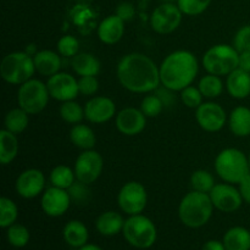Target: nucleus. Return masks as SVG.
I'll return each instance as SVG.
<instances>
[{"instance_id":"11","label":"nucleus","mask_w":250,"mask_h":250,"mask_svg":"<svg viewBox=\"0 0 250 250\" xmlns=\"http://www.w3.org/2000/svg\"><path fill=\"white\" fill-rule=\"evenodd\" d=\"M102 171L103 158L98 151L85 150L76 160V178L84 185H90L94 181H97Z\"/></svg>"},{"instance_id":"45","label":"nucleus","mask_w":250,"mask_h":250,"mask_svg":"<svg viewBox=\"0 0 250 250\" xmlns=\"http://www.w3.org/2000/svg\"><path fill=\"white\" fill-rule=\"evenodd\" d=\"M203 250H226V248H225V244L220 243V242L209 241L208 243L204 244Z\"/></svg>"},{"instance_id":"7","label":"nucleus","mask_w":250,"mask_h":250,"mask_svg":"<svg viewBox=\"0 0 250 250\" xmlns=\"http://www.w3.org/2000/svg\"><path fill=\"white\" fill-rule=\"evenodd\" d=\"M122 232L126 241L136 248H149L156 241V227L143 215H132L125 221Z\"/></svg>"},{"instance_id":"38","label":"nucleus","mask_w":250,"mask_h":250,"mask_svg":"<svg viewBox=\"0 0 250 250\" xmlns=\"http://www.w3.org/2000/svg\"><path fill=\"white\" fill-rule=\"evenodd\" d=\"M80 42L73 36H63L58 42V50L65 58H73L78 54Z\"/></svg>"},{"instance_id":"33","label":"nucleus","mask_w":250,"mask_h":250,"mask_svg":"<svg viewBox=\"0 0 250 250\" xmlns=\"http://www.w3.org/2000/svg\"><path fill=\"white\" fill-rule=\"evenodd\" d=\"M190 185L193 189L203 193H210V190L214 188L215 181L214 177L205 170H198L193 172L190 177Z\"/></svg>"},{"instance_id":"3","label":"nucleus","mask_w":250,"mask_h":250,"mask_svg":"<svg viewBox=\"0 0 250 250\" xmlns=\"http://www.w3.org/2000/svg\"><path fill=\"white\" fill-rule=\"evenodd\" d=\"M214 210L210 195L208 193L193 192L188 193L182 199L178 209L180 219L186 226L190 229H198L207 224L210 220Z\"/></svg>"},{"instance_id":"9","label":"nucleus","mask_w":250,"mask_h":250,"mask_svg":"<svg viewBox=\"0 0 250 250\" xmlns=\"http://www.w3.org/2000/svg\"><path fill=\"white\" fill-rule=\"evenodd\" d=\"M182 14L178 5H175L173 2H164L153 11L150 24L156 33H171L180 26Z\"/></svg>"},{"instance_id":"21","label":"nucleus","mask_w":250,"mask_h":250,"mask_svg":"<svg viewBox=\"0 0 250 250\" xmlns=\"http://www.w3.org/2000/svg\"><path fill=\"white\" fill-rule=\"evenodd\" d=\"M36 71L43 76H53L61 67V59L51 50H42L36 53L33 58Z\"/></svg>"},{"instance_id":"28","label":"nucleus","mask_w":250,"mask_h":250,"mask_svg":"<svg viewBox=\"0 0 250 250\" xmlns=\"http://www.w3.org/2000/svg\"><path fill=\"white\" fill-rule=\"evenodd\" d=\"M70 138L71 142L77 148L84 149V150H90L95 146V142H97L94 132L85 125H76V126H73V128L70 132Z\"/></svg>"},{"instance_id":"34","label":"nucleus","mask_w":250,"mask_h":250,"mask_svg":"<svg viewBox=\"0 0 250 250\" xmlns=\"http://www.w3.org/2000/svg\"><path fill=\"white\" fill-rule=\"evenodd\" d=\"M60 115L63 121L68 124H78L84 117V109H82L77 103L68 100L63 102V104L61 105Z\"/></svg>"},{"instance_id":"5","label":"nucleus","mask_w":250,"mask_h":250,"mask_svg":"<svg viewBox=\"0 0 250 250\" xmlns=\"http://www.w3.org/2000/svg\"><path fill=\"white\" fill-rule=\"evenodd\" d=\"M36 71L33 59L28 53L16 51L5 56L0 65L2 80L11 84H23L31 80Z\"/></svg>"},{"instance_id":"37","label":"nucleus","mask_w":250,"mask_h":250,"mask_svg":"<svg viewBox=\"0 0 250 250\" xmlns=\"http://www.w3.org/2000/svg\"><path fill=\"white\" fill-rule=\"evenodd\" d=\"M164 102L159 95H148L143 99L141 110L146 117H155L163 111Z\"/></svg>"},{"instance_id":"32","label":"nucleus","mask_w":250,"mask_h":250,"mask_svg":"<svg viewBox=\"0 0 250 250\" xmlns=\"http://www.w3.org/2000/svg\"><path fill=\"white\" fill-rule=\"evenodd\" d=\"M17 207L11 199L2 197L0 199V226L2 229L14 225L17 219Z\"/></svg>"},{"instance_id":"17","label":"nucleus","mask_w":250,"mask_h":250,"mask_svg":"<svg viewBox=\"0 0 250 250\" xmlns=\"http://www.w3.org/2000/svg\"><path fill=\"white\" fill-rule=\"evenodd\" d=\"M146 116L142 110L134 107H126L117 114L116 127L121 133L126 136H136L141 133L146 127Z\"/></svg>"},{"instance_id":"43","label":"nucleus","mask_w":250,"mask_h":250,"mask_svg":"<svg viewBox=\"0 0 250 250\" xmlns=\"http://www.w3.org/2000/svg\"><path fill=\"white\" fill-rule=\"evenodd\" d=\"M239 192H241L243 200L250 204V173L239 183Z\"/></svg>"},{"instance_id":"42","label":"nucleus","mask_w":250,"mask_h":250,"mask_svg":"<svg viewBox=\"0 0 250 250\" xmlns=\"http://www.w3.org/2000/svg\"><path fill=\"white\" fill-rule=\"evenodd\" d=\"M136 14V9L131 2L124 1L116 7V15L124 21H131Z\"/></svg>"},{"instance_id":"23","label":"nucleus","mask_w":250,"mask_h":250,"mask_svg":"<svg viewBox=\"0 0 250 250\" xmlns=\"http://www.w3.org/2000/svg\"><path fill=\"white\" fill-rule=\"evenodd\" d=\"M226 250H250V232L243 227L229 229L224 237Z\"/></svg>"},{"instance_id":"13","label":"nucleus","mask_w":250,"mask_h":250,"mask_svg":"<svg viewBox=\"0 0 250 250\" xmlns=\"http://www.w3.org/2000/svg\"><path fill=\"white\" fill-rule=\"evenodd\" d=\"M210 199L216 209L224 212H232L239 209L242 205L243 198L241 192L231 185H215L214 188L209 193Z\"/></svg>"},{"instance_id":"27","label":"nucleus","mask_w":250,"mask_h":250,"mask_svg":"<svg viewBox=\"0 0 250 250\" xmlns=\"http://www.w3.org/2000/svg\"><path fill=\"white\" fill-rule=\"evenodd\" d=\"M63 238L71 247H83L88 241V229L82 222L71 221L63 229Z\"/></svg>"},{"instance_id":"14","label":"nucleus","mask_w":250,"mask_h":250,"mask_svg":"<svg viewBox=\"0 0 250 250\" xmlns=\"http://www.w3.org/2000/svg\"><path fill=\"white\" fill-rule=\"evenodd\" d=\"M195 117L199 126L208 132L220 131L226 122V112L216 103H203L197 107Z\"/></svg>"},{"instance_id":"15","label":"nucleus","mask_w":250,"mask_h":250,"mask_svg":"<svg viewBox=\"0 0 250 250\" xmlns=\"http://www.w3.org/2000/svg\"><path fill=\"white\" fill-rule=\"evenodd\" d=\"M71 197L66 189L58 187H51L45 190L42 197V208L49 216H61L67 211L70 207Z\"/></svg>"},{"instance_id":"47","label":"nucleus","mask_w":250,"mask_h":250,"mask_svg":"<svg viewBox=\"0 0 250 250\" xmlns=\"http://www.w3.org/2000/svg\"><path fill=\"white\" fill-rule=\"evenodd\" d=\"M160 1H163V2H173L175 0H160Z\"/></svg>"},{"instance_id":"26","label":"nucleus","mask_w":250,"mask_h":250,"mask_svg":"<svg viewBox=\"0 0 250 250\" xmlns=\"http://www.w3.org/2000/svg\"><path fill=\"white\" fill-rule=\"evenodd\" d=\"M72 68L80 76H97L100 71V62L92 54H77L72 58Z\"/></svg>"},{"instance_id":"1","label":"nucleus","mask_w":250,"mask_h":250,"mask_svg":"<svg viewBox=\"0 0 250 250\" xmlns=\"http://www.w3.org/2000/svg\"><path fill=\"white\" fill-rule=\"evenodd\" d=\"M117 78L126 89L133 93H146L159 87L160 70L144 54L132 53L124 56L117 66Z\"/></svg>"},{"instance_id":"4","label":"nucleus","mask_w":250,"mask_h":250,"mask_svg":"<svg viewBox=\"0 0 250 250\" xmlns=\"http://www.w3.org/2000/svg\"><path fill=\"white\" fill-rule=\"evenodd\" d=\"M215 170L226 182L241 183V181L250 173L249 159L238 149H225L217 155Z\"/></svg>"},{"instance_id":"10","label":"nucleus","mask_w":250,"mask_h":250,"mask_svg":"<svg viewBox=\"0 0 250 250\" xmlns=\"http://www.w3.org/2000/svg\"><path fill=\"white\" fill-rule=\"evenodd\" d=\"M117 200L122 211L128 215H138L146 207L148 195L143 185L138 182H128L121 188Z\"/></svg>"},{"instance_id":"35","label":"nucleus","mask_w":250,"mask_h":250,"mask_svg":"<svg viewBox=\"0 0 250 250\" xmlns=\"http://www.w3.org/2000/svg\"><path fill=\"white\" fill-rule=\"evenodd\" d=\"M7 239L14 247L21 248L29 241V232L22 225H11L7 229Z\"/></svg>"},{"instance_id":"39","label":"nucleus","mask_w":250,"mask_h":250,"mask_svg":"<svg viewBox=\"0 0 250 250\" xmlns=\"http://www.w3.org/2000/svg\"><path fill=\"white\" fill-rule=\"evenodd\" d=\"M181 99H182L183 104L188 107H198L199 105L203 104V94L199 90V88L190 87V85L182 90Z\"/></svg>"},{"instance_id":"24","label":"nucleus","mask_w":250,"mask_h":250,"mask_svg":"<svg viewBox=\"0 0 250 250\" xmlns=\"http://www.w3.org/2000/svg\"><path fill=\"white\" fill-rule=\"evenodd\" d=\"M19 153V141L12 132L2 129L0 132V163L7 165Z\"/></svg>"},{"instance_id":"6","label":"nucleus","mask_w":250,"mask_h":250,"mask_svg":"<svg viewBox=\"0 0 250 250\" xmlns=\"http://www.w3.org/2000/svg\"><path fill=\"white\" fill-rule=\"evenodd\" d=\"M239 53L234 46L217 44L205 53L203 66L211 75L225 76L238 68Z\"/></svg>"},{"instance_id":"20","label":"nucleus","mask_w":250,"mask_h":250,"mask_svg":"<svg viewBox=\"0 0 250 250\" xmlns=\"http://www.w3.org/2000/svg\"><path fill=\"white\" fill-rule=\"evenodd\" d=\"M227 90L236 99H244L250 94V72L236 68L227 77Z\"/></svg>"},{"instance_id":"46","label":"nucleus","mask_w":250,"mask_h":250,"mask_svg":"<svg viewBox=\"0 0 250 250\" xmlns=\"http://www.w3.org/2000/svg\"><path fill=\"white\" fill-rule=\"evenodd\" d=\"M80 250H103V249H100L99 247L97 246H93V244H85V246L81 247Z\"/></svg>"},{"instance_id":"44","label":"nucleus","mask_w":250,"mask_h":250,"mask_svg":"<svg viewBox=\"0 0 250 250\" xmlns=\"http://www.w3.org/2000/svg\"><path fill=\"white\" fill-rule=\"evenodd\" d=\"M239 68L250 72V51H243L239 53Z\"/></svg>"},{"instance_id":"19","label":"nucleus","mask_w":250,"mask_h":250,"mask_svg":"<svg viewBox=\"0 0 250 250\" xmlns=\"http://www.w3.org/2000/svg\"><path fill=\"white\" fill-rule=\"evenodd\" d=\"M125 33V21L117 15H111L103 20L98 27L99 39L105 44H115L121 41Z\"/></svg>"},{"instance_id":"40","label":"nucleus","mask_w":250,"mask_h":250,"mask_svg":"<svg viewBox=\"0 0 250 250\" xmlns=\"http://www.w3.org/2000/svg\"><path fill=\"white\" fill-rule=\"evenodd\" d=\"M233 46L238 53L250 51V24L242 27L237 32L233 39Z\"/></svg>"},{"instance_id":"36","label":"nucleus","mask_w":250,"mask_h":250,"mask_svg":"<svg viewBox=\"0 0 250 250\" xmlns=\"http://www.w3.org/2000/svg\"><path fill=\"white\" fill-rule=\"evenodd\" d=\"M211 0H177L181 11L189 16H195L204 12L210 5Z\"/></svg>"},{"instance_id":"16","label":"nucleus","mask_w":250,"mask_h":250,"mask_svg":"<svg viewBox=\"0 0 250 250\" xmlns=\"http://www.w3.org/2000/svg\"><path fill=\"white\" fill-rule=\"evenodd\" d=\"M45 183V178L42 171L29 168L23 171L16 180V192L26 199L36 198L42 193Z\"/></svg>"},{"instance_id":"41","label":"nucleus","mask_w":250,"mask_h":250,"mask_svg":"<svg viewBox=\"0 0 250 250\" xmlns=\"http://www.w3.org/2000/svg\"><path fill=\"white\" fill-rule=\"evenodd\" d=\"M80 93L84 95H93L99 89V82L95 76H82L78 81Z\"/></svg>"},{"instance_id":"29","label":"nucleus","mask_w":250,"mask_h":250,"mask_svg":"<svg viewBox=\"0 0 250 250\" xmlns=\"http://www.w3.org/2000/svg\"><path fill=\"white\" fill-rule=\"evenodd\" d=\"M28 115L22 107L12 109L5 116V129L15 134L23 132L28 126Z\"/></svg>"},{"instance_id":"18","label":"nucleus","mask_w":250,"mask_h":250,"mask_svg":"<svg viewBox=\"0 0 250 250\" xmlns=\"http://www.w3.org/2000/svg\"><path fill=\"white\" fill-rule=\"evenodd\" d=\"M116 111L114 102L106 97L90 99L84 106V117L93 124H104L109 121Z\"/></svg>"},{"instance_id":"12","label":"nucleus","mask_w":250,"mask_h":250,"mask_svg":"<svg viewBox=\"0 0 250 250\" xmlns=\"http://www.w3.org/2000/svg\"><path fill=\"white\" fill-rule=\"evenodd\" d=\"M46 87L50 93V97L60 102L73 100L80 93L78 81H76L73 76L63 72H58L50 76L46 82Z\"/></svg>"},{"instance_id":"25","label":"nucleus","mask_w":250,"mask_h":250,"mask_svg":"<svg viewBox=\"0 0 250 250\" xmlns=\"http://www.w3.org/2000/svg\"><path fill=\"white\" fill-rule=\"evenodd\" d=\"M125 221L120 214L115 211H107L100 215L97 220V229L104 236H115L124 229Z\"/></svg>"},{"instance_id":"30","label":"nucleus","mask_w":250,"mask_h":250,"mask_svg":"<svg viewBox=\"0 0 250 250\" xmlns=\"http://www.w3.org/2000/svg\"><path fill=\"white\" fill-rule=\"evenodd\" d=\"M75 172L65 165L56 166L50 173V182L54 187L68 189L75 183Z\"/></svg>"},{"instance_id":"31","label":"nucleus","mask_w":250,"mask_h":250,"mask_svg":"<svg viewBox=\"0 0 250 250\" xmlns=\"http://www.w3.org/2000/svg\"><path fill=\"white\" fill-rule=\"evenodd\" d=\"M199 90L202 92L203 97L217 98L224 90V83L219 76L209 73L199 81Z\"/></svg>"},{"instance_id":"8","label":"nucleus","mask_w":250,"mask_h":250,"mask_svg":"<svg viewBox=\"0 0 250 250\" xmlns=\"http://www.w3.org/2000/svg\"><path fill=\"white\" fill-rule=\"evenodd\" d=\"M48 87L38 80H29L21 84L17 93V102L20 107L29 115L39 114L45 109L49 102Z\"/></svg>"},{"instance_id":"48","label":"nucleus","mask_w":250,"mask_h":250,"mask_svg":"<svg viewBox=\"0 0 250 250\" xmlns=\"http://www.w3.org/2000/svg\"><path fill=\"white\" fill-rule=\"evenodd\" d=\"M249 166H250V154H249Z\"/></svg>"},{"instance_id":"2","label":"nucleus","mask_w":250,"mask_h":250,"mask_svg":"<svg viewBox=\"0 0 250 250\" xmlns=\"http://www.w3.org/2000/svg\"><path fill=\"white\" fill-rule=\"evenodd\" d=\"M159 70L164 87L177 92L192 84L198 73V60L190 51L177 50L166 56Z\"/></svg>"},{"instance_id":"22","label":"nucleus","mask_w":250,"mask_h":250,"mask_svg":"<svg viewBox=\"0 0 250 250\" xmlns=\"http://www.w3.org/2000/svg\"><path fill=\"white\" fill-rule=\"evenodd\" d=\"M229 128L238 137L250 136V109L238 106L231 112Z\"/></svg>"}]
</instances>
